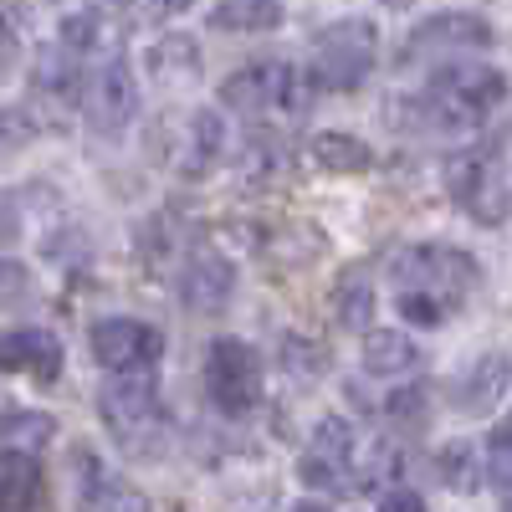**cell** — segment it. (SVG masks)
Wrapping results in <instances>:
<instances>
[{
  "label": "cell",
  "mask_w": 512,
  "mask_h": 512,
  "mask_svg": "<svg viewBox=\"0 0 512 512\" xmlns=\"http://www.w3.org/2000/svg\"><path fill=\"white\" fill-rule=\"evenodd\" d=\"M507 98V77L487 62H446L415 103L420 128H477Z\"/></svg>",
  "instance_id": "obj_1"
},
{
  "label": "cell",
  "mask_w": 512,
  "mask_h": 512,
  "mask_svg": "<svg viewBox=\"0 0 512 512\" xmlns=\"http://www.w3.org/2000/svg\"><path fill=\"white\" fill-rule=\"evenodd\" d=\"M98 410L108 420V431L118 436V446L134 451V456H154L169 436V410H164L159 384L149 374H128V379L103 384Z\"/></svg>",
  "instance_id": "obj_2"
},
{
  "label": "cell",
  "mask_w": 512,
  "mask_h": 512,
  "mask_svg": "<svg viewBox=\"0 0 512 512\" xmlns=\"http://www.w3.org/2000/svg\"><path fill=\"white\" fill-rule=\"evenodd\" d=\"M477 256L472 251H456V246H415L395 262V282L400 292H415V297H431L446 313L461 308L477 287Z\"/></svg>",
  "instance_id": "obj_3"
},
{
  "label": "cell",
  "mask_w": 512,
  "mask_h": 512,
  "mask_svg": "<svg viewBox=\"0 0 512 512\" xmlns=\"http://www.w3.org/2000/svg\"><path fill=\"white\" fill-rule=\"evenodd\" d=\"M374 52H379V31L364 16L333 21L328 31L313 36V77L328 93H354L359 82L374 72Z\"/></svg>",
  "instance_id": "obj_4"
},
{
  "label": "cell",
  "mask_w": 512,
  "mask_h": 512,
  "mask_svg": "<svg viewBox=\"0 0 512 512\" xmlns=\"http://www.w3.org/2000/svg\"><path fill=\"white\" fill-rule=\"evenodd\" d=\"M221 103L251 118H297L303 113V77L287 62H251L221 82Z\"/></svg>",
  "instance_id": "obj_5"
},
{
  "label": "cell",
  "mask_w": 512,
  "mask_h": 512,
  "mask_svg": "<svg viewBox=\"0 0 512 512\" xmlns=\"http://www.w3.org/2000/svg\"><path fill=\"white\" fill-rule=\"evenodd\" d=\"M205 390L221 415H246L262 400V359L241 338H216L205 354Z\"/></svg>",
  "instance_id": "obj_6"
},
{
  "label": "cell",
  "mask_w": 512,
  "mask_h": 512,
  "mask_svg": "<svg viewBox=\"0 0 512 512\" xmlns=\"http://www.w3.org/2000/svg\"><path fill=\"white\" fill-rule=\"evenodd\" d=\"M164 354V333L139 323V318H103L93 323V359L113 369L118 379L128 374H149Z\"/></svg>",
  "instance_id": "obj_7"
},
{
  "label": "cell",
  "mask_w": 512,
  "mask_h": 512,
  "mask_svg": "<svg viewBox=\"0 0 512 512\" xmlns=\"http://www.w3.org/2000/svg\"><path fill=\"white\" fill-rule=\"evenodd\" d=\"M82 108L98 134H118V128L134 118V72L113 52L93 67V77H82Z\"/></svg>",
  "instance_id": "obj_8"
},
{
  "label": "cell",
  "mask_w": 512,
  "mask_h": 512,
  "mask_svg": "<svg viewBox=\"0 0 512 512\" xmlns=\"http://www.w3.org/2000/svg\"><path fill=\"white\" fill-rule=\"evenodd\" d=\"M77 466H82V482H77V507L82 512H149V497L139 487H128L123 477H113L88 446L77 451Z\"/></svg>",
  "instance_id": "obj_9"
},
{
  "label": "cell",
  "mask_w": 512,
  "mask_h": 512,
  "mask_svg": "<svg viewBox=\"0 0 512 512\" xmlns=\"http://www.w3.org/2000/svg\"><path fill=\"white\" fill-rule=\"evenodd\" d=\"M0 369H6V374H31L41 384H52L62 374V344H57L47 328L0 333Z\"/></svg>",
  "instance_id": "obj_10"
},
{
  "label": "cell",
  "mask_w": 512,
  "mask_h": 512,
  "mask_svg": "<svg viewBox=\"0 0 512 512\" xmlns=\"http://www.w3.org/2000/svg\"><path fill=\"white\" fill-rule=\"evenodd\" d=\"M349 461H354V431L344 420H323L318 425V436H313V446H308V456H303V482L308 487H344V472H349Z\"/></svg>",
  "instance_id": "obj_11"
},
{
  "label": "cell",
  "mask_w": 512,
  "mask_h": 512,
  "mask_svg": "<svg viewBox=\"0 0 512 512\" xmlns=\"http://www.w3.org/2000/svg\"><path fill=\"white\" fill-rule=\"evenodd\" d=\"M461 47H492V26L482 16H431L420 21L405 41V57H431V52H461Z\"/></svg>",
  "instance_id": "obj_12"
},
{
  "label": "cell",
  "mask_w": 512,
  "mask_h": 512,
  "mask_svg": "<svg viewBox=\"0 0 512 512\" xmlns=\"http://www.w3.org/2000/svg\"><path fill=\"white\" fill-rule=\"evenodd\" d=\"M231 287H236V267L216 251H195L185 277H180V297L195 313H221L231 303Z\"/></svg>",
  "instance_id": "obj_13"
},
{
  "label": "cell",
  "mask_w": 512,
  "mask_h": 512,
  "mask_svg": "<svg viewBox=\"0 0 512 512\" xmlns=\"http://www.w3.org/2000/svg\"><path fill=\"white\" fill-rule=\"evenodd\" d=\"M507 384H512V359L492 349V354H482L472 369H466V379L451 384V400H456L466 415H487V410L502 400Z\"/></svg>",
  "instance_id": "obj_14"
},
{
  "label": "cell",
  "mask_w": 512,
  "mask_h": 512,
  "mask_svg": "<svg viewBox=\"0 0 512 512\" xmlns=\"http://www.w3.org/2000/svg\"><path fill=\"white\" fill-rule=\"evenodd\" d=\"M41 502V466L31 451H0V512H31Z\"/></svg>",
  "instance_id": "obj_15"
},
{
  "label": "cell",
  "mask_w": 512,
  "mask_h": 512,
  "mask_svg": "<svg viewBox=\"0 0 512 512\" xmlns=\"http://www.w3.org/2000/svg\"><path fill=\"white\" fill-rule=\"evenodd\" d=\"M333 308H338V323L364 333L374 323V277L364 267H344L333 282Z\"/></svg>",
  "instance_id": "obj_16"
},
{
  "label": "cell",
  "mask_w": 512,
  "mask_h": 512,
  "mask_svg": "<svg viewBox=\"0 0 512 512\" xmlns=\"http://www.w3.org/2000/svg\"><path fill=\"white\" fill-rule=\"evenodd\" d=\"M149 67H154L159 82H169V88H175V82H195L200 77V47L190 36H164L149 52Z\"/></svg>",
  "instance_id": "obj_17"
},
{
  "label": "cell",
  "mask_w": 512,
  "mask_h": 512,
  "mask_svg": "<svg viewBox=\"0 0 512 512\" xmlns=\"http://www.w3.org/2000/svg\"><path fill=\"white\" fill-rule=\"evenodd\" d=\"M210 21L221 31H272L282 21V0H221Z\"/></svg>",
  "instance_id": "obj_18"
},
{
  "label": "cell",
  "mask_w": 512,
  "mask_h": 512,
  "mask_svg": "<svg viewBox=\"0 0 512 512\" xmlns=\"http://www.w3.org/2000/svg\"><path fill=\"white\" fill-rule=\"evenodd\" d=\"M313 159L323 169H333V175H364V169L374 164L369 144H359L354 134H318L313 139Z\"/></svg>",
  "instance_id": "obj_19"
},
{
  "label": "cell",
  "mask_w": 512,
  "mask_h": 512,
  "mask_svg": "<svg viewBox=\"0 0 512 512\" xmlns=\"http://www.w3.org/2000/svg\"><path fill=\"white\" fill-rule=\"evenodd\" d=\"M415 364V344L395 328H374L369 344H364V369L369 374H405Z\"/></svg>",
  "instance_id": "obj_20"
},
{
  "label": "cell",
  "mask_w": 512,
  "mask_h": 512,
  "mask_svg": "<svg viewBox=\"0 0 512 512\" xmlns=\"http://www.w3.org/2000/svg\"><path fill=\"white\" fill-rule=\"evenodd\" d=\"M492 487L512 492V415L492 431Z\"/></svg>",
  "instance_id": "obj_21"
},
{
  "label": "cell",
  "mask_w": 512,
  "mask_h": 512,
  "mask_svg": "<svg viewBox=\"0 0 512 512\" xmlns=\"http://www.w3.org/2000/svg\"><path fill=\"white\" fill-rule=\"evenodd\" d=\"M441 477H446L456 492H472V487H477V482H472V446H466V441L446 446V451H441Z\"/></svg>",
  "instance_id": "obj_22"
},
{
  "label": "cell",
  "mask_w": 512,
  "mask_h": 512,
  "mask_svg": "<svg viewBox=\"0 0 512 512\" xmlns=\"http://www.w3.org/2000/svg\"><path fill=\"white\" fill-rule=\"evenodd\" d=\"M400 313H405L415 328H441V323H446V308L431 303V297H415V292H400Z\"/></svg>",
  "instance_id": "obj_23"
},
{
  "label": "cell",
  "mask_w": 512,
  "mask_h": 512,
  "mask_svg": "<svg viewBox=\"0 0 512 512\" xmlns=\"http://www.w3.org/2000/svg\"><path fill=\"white\" fill-rule=\"evenodd\" d=\"M16 62H21V36L11 31L6 11H0V77H11V72H16Z\"/></svg>",
  "instance_id": "obj_24"
},
{
  "label": "cell",
  "mask_w": 512,
  "mask_h": 512,
  "mask_svg": "<svg viewBox=\"0 0 512 512\" xmlns=\"http://www.w3.org/2000/svg\"><path fill=\"white\" fill-rule=\"evenodd\" d=\"M379 512H425V502H420L415 492H405V487H400V492H390V497L379 502Z\"/></svg>",
  "instance_id": "obj_25"
},
{
  "label": "cell",
  "mask_w": 512,
  "mask_h": 512,
  "mask_svg": "<svg viewBox=\"0 0 512 512\" xmlns=\"http://www.w3.org/2000/svg\"><path fill=\"white\" fill-rule=\"evenodd\" d=\"M149 6H154V11H164V16H180V11L190 6V0H149Z\"/></svg>",
  "instance_id": "obj_26"
},
{
  "label": "cell",
  "mask_w": 512,
  "mask_h": 512,
  "mask_svg": "<svg viewBox=\"0 0 512 512\" xmlns=\"http://www.w3.org/2000/svg\"><path fill=\"white\" fill-rule=\"evenodd\" d=\"M292 512H328V507H318V502H297Z\"/></svg>",
  "instance_id": "obj_27"
},
{
  "label": "cell",
  "mask_w": 512,
  "mask_h": 512,
  "mask_svg": "<svg viewBox=\"0 0 512 512\" xmlns=\"http://www.w3.org/2000/svg\"><path fill=\"white\" fill-rule=\"evenodd\" d=\"M507 512H512V507H507Z\"/></svg>",
  "instance_id": "obj_28"
}]
</instances>
